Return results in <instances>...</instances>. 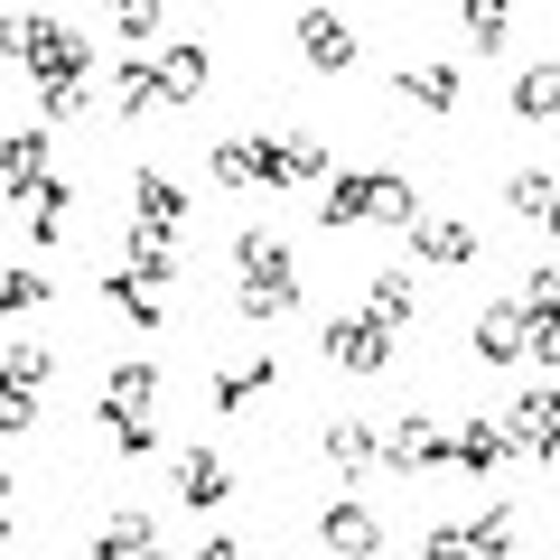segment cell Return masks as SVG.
<instances>
[{
    "label": "cell",
    "mask_w": 560,
    "mask_h": 560,
    "mask_svg": "<svg viewBox=\"0 0 560 560\" xmlns=\"http://www.w3.org/2000/svg\"><path fill=\"white\" fill-rule=\"evenodd\" d=\"M318 224L327 234H346V224H401V234H411L420 224V187L393 178V168H346V178L318 197Z\"/></svg>",
    "instance_id": "1"
},
{
    "label": "cell",
    "mask_w": 560,
    "mask_h": 560,
    "mask_svg": "<svg viewBox=\"0 0 560 560\" xmlns=\"http://www.w3.org/2000/svg\"><path fill=\"white\" fill-rule=\"evenodd\" d=\"M234 300H243V318H290L300 308V261H290V243H271V234L234 243Z\"/></svg>",
    "instance_id": "2"
},
{
    "label": "cell",
    "mask_w": 560,
    "mask_h": 560,
    "mask_svg": "<svg viewBox=\"0 0 560 560\" xmlns=\"http://www.w3.org/2000/svg\"><path fill=\"white\" fill-rule=\"evenodd\" d=\"M0 38H10V57H20V66H28L38 84H47V75H94V47H84V38H75L66 20H47V10H28V20H10Z\"/></svg>",
    "instance_id": "3"
},
{
    "label": "cell",
    "mask_w": 560,
    "mask_h": 560,
    "mask_svg": "<svg viewBox=\"0 0 560 560\" xmlns=\"http://www.w3.org/2000/svg\"><path fill=\"white\" fill-rule=\"evenodd\" d=\"M383 467H393V477H411V467H458L448 420H440V411H401L393 430H383Z\"/></svg>",
    "instance_id": "4"
},
{
    "label": "cell",
    "mask_w": 560,
    "mask_h": 560,
    "mask_svg": "<svg viewBox=\"0 0 560 560\" xmlns=\"http://www.w3.org/2000/svg\"><path fill=\"white\" fill-rule=\"evenodd\" d=\"M318 355L346 364V374H383V364H393V327H383L374 308H346V318H327Z\"/></svg>",
    "instance_id": "5"
},
{
    "label": "cell",
    "mask_w": 560,
    "mask_h": 560,
    "mask_svg": "<svg viewBox=\"0 0 560 560\" xmlns=\"http://www.w3.org/2000/svg\"><path fill=\"white\" fill-rule=\"evenodd\" d=\"M103 300L140 327V337H160L168 327V271H140V261H103Z\"/></svg>",
    "instance_id": "6"
},
{
    "label": "cell",
    "mask_w": 560,
    "mask_h": 560,
    "mask_svg": "<svg viewBox=\"0 0 560 560\" xmlns=\"http://www.w3.org/2000/svg\"><path fill=\"white\" fill-rule=\"evenodd\" d=\"M253 160H261V187H318L327 178L318 131H253Z\"/></svg>",
    "instance_id": "7"
},
{
    "label": "cell",
    "mask_w": 560,
    "mask_h": 560,
    "mask_svg": "<svg viewBox=\"0 0 560 560\" xmlns=\"http://www.w3.org/2000/svg\"><path fill=\"white\" fill-rule=\"evenodd\" d=\"M318 541H327V560H383V514L355 504V495H337L318 514Z\"/></svg>",
    "instance_id": "8"
},
{
    "label": "cell",
    "mask_w": 560,
    "mask_h": 560,
    "mask_svg": "<svg viewBox=\"0 0 560 560\" xmlns=\"http://www.w3.org/2000/svg\"><path fill=\"white\" fill-rule=\"evenodd\" d=\"M168 495H178L187 514H215V504L234 495V467H224L215 448H178V458H168Z\"/></svg>",
    "instance_id": "9"
},
{
    "label": "cell",
    "mask_w": 560,
    "mask_h": 560,
    "mask_svg": "<svg viewBox=\"0 0 560 560\" xmlns=\"http://www.w3.org/2000/svg\"><path fill=\"white\" fill-rule=\"evenodd\" d=\"M300 66H308V75H346V66H355V20H337V10H300Z\"/></svg>",
    "instance_id": "10"
},
{
    "label": "cell",
    "mask_w": 560,
    "mask_h": 560,
    "mask_svg": "<svg viewBox=\"0 0 560 560\" xmlns=\"http://www.w3.org/2000/svg\"><path fill=\"white\" fill-rule=\"evenodd\" d=\"M327 467H337V486H364V477H374V467H383V440H374V430H364V420L355 411H337V420H327Z\"/></svg>",
    "instance_id": "11"
},
{
    "label": "cell",
    "mask_w": 560,
    "mask_h": 560,
    "mask_svg": "<svg viewBox=\"0 0 560 560\" xmlns=\"http://www.w3.org/2000/svg\"><path fill=\"white\" fill-rule=\"evenodd\" d=\"M47 178V121H10L0 131V197H28Z\"/></svg>",
    "instance_id": "12"
},
{
    "label": "cell",
    "mask_w": 560,
    "mask_h": 560,
    "mask_svg": "<svg viewBox=\"0 0 560 560\" xmlns=\"http://www.w3.org/2000/svg\"><path fill=\"white\" fill-rule=\"evenodd\" d=\"M504 430H514L523 458H551V448H560V393H551V383H533V393L504 411Z\"/></svg>",
    "instance_id": "13"
},
{
    "label": "cell",
    "mask_w": 560,
    "mask_h": 560,
    "mask_svg": "<svg viewBox=\"0 0 560 560\" xmlns=\"http://www.w3.org/2000/svg\"><path fill=\"white\" fill-rule=\"evenodd\" d=\"M411 261H430V271H467V261H477V234H467L458 215H420L411 224Z\"/></svg>",
    "instance_id": "14"
},
{
    "label": "cell",
    "mask_w": 560,
    "mask_h": 560,
    "mask_svg": "<svg viewBox=\"0 0 560 560\" xmlns=\"http://www.w3.org/2000/svg\"><path fill=\"white\" fill-rule=\"evenodd\" d=\"M113 103H121V121H150V113H168L160 57H113Z\"/></svg>",
    "instance_id": "15"
},
{
    "label": "cell",
    "mask_w": 560,
    "mask_h": 560,
    "mask_svg": "<svg viewBox=\"0 0 560 560\" xmlns=\"http://www.w3.org/2000/svg\"><path fill=\"white\" fill-rule=\"evenodd\" d=\"M393 94H401V103H420V113H458L467 75H458V66H440V57H430V66H401V75H393Z\"/></svg>",
    "instance_id": "16"
},
{
    "label": "cell",
    "mask_w": 560,
    "mask_h": 560,
    "mask_svg": "<svg viewBox=\"0 0 560 560\" xmlns=\"http://www.w3.org/2000/svg\"><path fill=\"white\" fill-rule=\"evenodd\" d=\"M160 401V364L150 355H121L113 374H103V420H121V411H150Z\"/></svg>",
    "instance_id": "17"
},
{
    "label": "cell",
    "mask_w": 560,
    "mask_h": 560,
    "mask_svg": "<svg viewBox=\"0 0 560 560\" xmlns=\"http://www.w3.org/2000/svg\"><path fill=\"white\" fill-rule=\"evenodd\" d=\"M206 75H215V57H206V38H160V84H168V103L206 94Z\"/></svg>",
    "instance_id": "18"
},
{
    "label": "cell",
    "mask_w": 560,
    "mask_h": 560,
    "mask_svg": "<svg viewBox=\"0 0 560 560\" xmlns=\"http://www.w3.org/2000/svg\"><path fill=\"white\" fill-rule=\"evenodd\" d=\"M504 103H514V121H533V131H541V121H560V57L523 66V75H514V94H504Z\"/></svg>",
    "instance_id": "19"
},
{
    "label": "cell",
    "mask_w": 560,
    "mask_h": 560,
    "mask_svg": "<svg viewBox=\"0 0 560 560\" xmlns=\"http://www.w3.org/2000/svg\"><path fill=\"white\" fill-rule=\"evenodd\" d=\"M131 215L160 224V234H178V224H187V187L160 178V168H140V178H131Z\"/></svg>",
    "instance_id": "20"
},
{
    "label": "cell",
    "mask_w": 560,
    "mask_h": 560,
    "mask_svg": "<svg viewBox=\"0 0 560 560\" xmlns=\"http://www.w3.org/2000/svg\"><path fill=\"white\" fill-rule=\"evenodd\" d=\"M467 346H477V364H514V355H523V300H495Z\"/></svg>",
    "instance_id": "21"
},
{
    "label": "cell",
    "mask_w": 560,
    "mask_h": 560,
    "mask_svg": "<svg viewBox=\"0 0 560 560\" xmlns=\"http://www.w3.org/2000/svg\"><path fill=\"white\" fill-rule=\"evenodd\" d=\"M448 440H458V467H467V477H486V467L514 458V430H504V420H458Z\"/></svg>",
    "instance_id": "22"
},
{
    "label": "cell",
    "mask_w": 560,
    "mask_h": 560,
    "mask_svg": "<svg viewBox=\"0 0 560 560\" xmlns=\"http://www.w3.org/2000/svg\"><path fill=\"white\" fill-rule=\"evenodd\" d=\"M271 383H280V364H271V355H243V364H224V374H215V411H243V401H261Z\"/></svg>",
    "instance_id": "23"
},
{
    "label": "cell",
    "mask_w": 560,
    "mask_h": 560,
    "mask_svg": "<svg viewBox=\"0 0 560 560\" xmlns=\"http://www.w3.org/2000/svg\"><path fill=\"white\" fill-rule=\"evenodd\" d=\"M47 374H57V355H47L38 337H10V346H0V383H10V393H47Z\"/></svg>",
    "instance_id": "24"
},
{
    "label": "cell",
    "mask_w": 560,
    "mask_h": 560,
    "mask_svg": "<svg viewBox=\"0 0 560 560\" xmlns=\"http://www.w3.org/2000/svg\"><path fill=\"white\" fill-rule=\"evenodd\" d=\"M458 28H467V47L495 57V47L514 38V0H458Z\"/></svg>",
    "instance_id": "25"
},
{
    "label": "cell",
    "mask_w": 560,
    "mask_h": 560,
    "mask_svg": "<svg viewBox=\"0 0 560 560\" xmlns=\"http://www.w3.org/2000/svg\"><path fill=\"white\" fill-rule=\"evenodd\" d=\"M504 206H514V215H533V224H551V215H560V178H551V168H514Z\"/></svg>",
    "instance_id": "26"
},
{
    "label": "cell",
    "mask_w": 560,
    "mask_h": 560,
    "mask_svg": "<svg viewBox=\"0 0 560 560\" xmlns=\"http://www.w3.org/2000/svg\"><path fill=\"white\" fill-rule=\"evenodd\" d=\"M47 290H57V280H47L38 261H10V271H0V318H20V308H47Z\"/></svg>",
    "instance_id": "27"
},
{
    "label": "cell",
    "mask_w": 560,
    "mask_h": 560,
    "mask_svg": "<svg viewBox=\"0 0 560 560\" xmlns=\"http://www.w3.org/2000/svg\"><path fill=\"white\" fill-rule=\"evenodd\" d=\"M103 20H113V28H121V38H131V47L168 38V10H160V0H103Z\"/></svg>",
    "instance_id": "28"
},
{
    "label": "cell",
    "mask_w": 560,
    "mask_h": 560,
    "mask_svg": "<svg viewBox=\"0 0 560 560\" xmlns=\"http://www.w3.org/2000/svg\"><path fill=\"white\" fill-rule=\"evenodd\" d=\"M364 308H374L383 327H401L420 308V290H411V271H374V290H364Z\"/></svg>",
    "instance_id": "29"
},
{
    "label": "cell",
    "mask_w": 560,
    "mask_h": 560,
    "mask_svg": "<svg viewBox=\"0 0 560 560\" xmlns=\"http://www.w3.org/2000/svg\"><path fill=\"white\" fill-rule=\"evenodd\" d=\"M504 551H514V514H504V504L467 514V560H504Z\"/></svg>",
    "instance_id": "30"
},
{
    "label": "cell",
    "mask_w": 560,
    "mask_h": 560,
    "mask_svg": "<svg viewBox=\"0 0 560 560\" xmlns=\"http://www.w3.org/2000/svg\"><path fill=\"white\" fill-rule=\"evenodd\" d=\"M150 541H160V523H150V514H113V523H103V533H94V560H121V551H150Z\"/></svg>",
    "instance_id": "31"
},
{
    "label": "cell",
    "mask_w": 560,
    "mask_h": 560,
    "mask_svg": "<svg viewBox=\"0 0 560 560\" xmlns=\"http://www.w3.org/2000/svg\"><path fill=\"white\" fill-rule=\"evenodd\" d=\"M215 187H261V160H253V140H215Z\"/></svg>",
    "instance_id": "32"
},
{
    "label": "cell",
    "mask_w": 560,
    "mask_h": 560,
    "mask_svg": "<svg viewBox=\"0 0 560 560\" xmlns=\"http://www.w3.org/2000/svg\"><path fill=\"white\" fill-rule=\"evenodd\" d=\"M523 355L560 374V308H523Z\"/></svg>",
    "instance_id": "33"
},
{
    "label": "cell",
    "mask_w": 560,
    "mask_h": 560,
    "mask_svg": "<svg viewBox=\"0 0 560 560\" xmlns=\"http://www.w3.org/2000/svg\"><path fill=\"white\" fill-rule=\"evenodd\" d=\"M103 440H113L121 458H150V448H160V420H150V411H121V420H103Z\"/></svg>",
    "instance_id": "34"
},
{
    "label": "cell",
    "mask_w": 560,
    "mask_h": 560,
    "mask_svg": "<svg viewBox=\"0 0 560 560\" xmlns=\"http://www.w3.org/2000/svg\"><path fill=\"white\" fill-rule=\"evenodd\" d=\"M84 84H94V75H47V84H38V113H47V121L84 113Z\"/></svg>",
    "instance_id": "35"
},
{
    "label": "cell",
    "mask_w": 560,
    "mask_h": 560,
    "mask_svg": "<svg viewBox=\"0 0 560 560\" xmlns=\"http://www.w3.org/2000/svg\"><path fill=\"white\" fill-rule=\"evenodd\" d=\"M514 300H523V308H560V261H533Z\"/></svg>",
    "instance_id": "36"
},
{
    "label": "cell",
    "mask_w": 560,
    "mask_h": 560,
    "mask_svg": "<svg viewBox=\"0 0 560 560\" xmlns=\"http://www.w3.org/2000/svg\"><path fill=\"white\" fill-rule=\"evenodd\" d=\"M0 430H10V440L38 430V393H10V383H0Z\"/></svg>",
    "instance_id": "37"
},
{
    "label": "cell",
    "mask_w": 560,
    "mask_h": 560,
    "mask_svg": "<svg viewBox=\"0 0 560 560\" xmlns=\"http://www.w3.org/2000/svg\"><path fill=\"white\" fill-rule=\"evenodd\" d=\"M187 560H253V551H243L234 533H215V541H197V551H187Z\"/></svg>",
    "instance_id": "38"
},
{
    "label": "cell",
    "mask_w": 560,
    "mask_h": 560,
    "mask_svg": "<svg viewBox=\"0 0 560 560\" xmlns=\"http://www.w3.org/2000/svg\"><path fill=\"white\" fill-rule=\"evenodd\" d=\"M10 486H20V477H0V533H10V514H20V495H10Z\"/></svg>",
    "instance_id": "39"
},
{
    "label": "cell",
    "mask_w": 560,
    "mask_h": 560,
    "mask_svg": "<svg viewBox=\"0 0 560 560\" xmlns=\"http://www.w3.org/2000/svg\"><path fill=\"white\" fill-rule=\"evenodd\" d=\"M121 560H168V551H160V541H150V551H121Z\"/></svg>",
    "instance_id": "40"
},
{
    "label": "cell",
    "mask_w": 560,
    "mask_h": 560,
    "mask_svg": "<svg viewBox=\"0 0 560 560\" xmlns=\"http://www.w3.org/2000/svg\"><path fill=\"white\" fill-rule=\"evenodd\" d=\"M541 467H560V448H551V458H541Z\"/></svg>",
    "instance_id": "41"
},
{
    "label": "cell",
    "mask_w": 560,
    "mask_h": 560,
    "mask_svg": "<svg viewBox=\"0 0 560 560\" xmlns=\"http://www.w3.org/2000/svg\"><path fill=\"white\" fill-rule=\"evenodd\" d=\"M551 243H560V215H551Z\"/></svg>",
    "instance_id": "42"
}]
</instances>
